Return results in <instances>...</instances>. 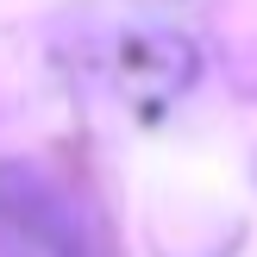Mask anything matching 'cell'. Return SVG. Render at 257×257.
I'll list each match as a JSON object with an SVG mask.
<instances>
[{
	"mask_svg": "<svg viewBox=\"0 0 257 257\" xmlns=\"http://www.w3.org/2000/svg\"><path fill=\"white\" fill-rule=\"evenodd\" d=\"M0 257H94L75 207L25 170H0Z\"/></svg>",
	"mask_w": 257,
	"mask_h": 257,
	"instance_id": "obj_1",
	"label": "cell"
}]
</instances>
